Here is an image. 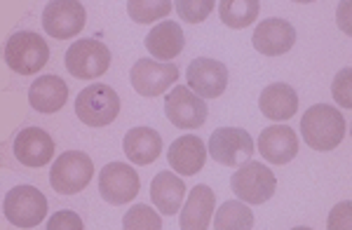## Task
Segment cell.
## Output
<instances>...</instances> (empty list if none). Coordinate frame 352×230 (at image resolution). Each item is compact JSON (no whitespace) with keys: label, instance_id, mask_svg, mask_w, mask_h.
Returning <instances> with one entry per match:
<instances>
[{"label":"cell","instance_id":"1","mask_svg":"<svg viewBox=\"0 0 352 230\" xmlns=\"http://www.w3.org/2000/svg\"><path fill=\"white\" fill-rule=\"evenodd\" d=\"M300 137L312 150H333L345 137V117L331 104H315L300 117Z\"/></svg>","mask_w":352,"mask_h":230},{"label":"cell","instance_id":"2","mask_svg":"<svg viewBox=\"0 0 352 230\" xmlns=\"http://www.w3.org/2000/svg\"><path fill=\"white\" fill-rule=\"evenodd\" d=\"M50 61V45L33 31H16L5 43V64L19 76H33Z\"/></svg>","mask_w":352,"mask_h":230},{"label":"cell","instance_id":"3","mask_svg":"<svg viewBox=\"0 0 352 230\" xmlns=\"http://www.w3.org/2000/svg\"><path fill=\"white\" fill-rule=\"evenodd\" d=\"M120 113V97L111 85L94 82L76 97V115L87 127H106Z\"/></svg>","mask_w":352,"mask_h":230},{"label":"cell","instance_id":"4","mask_svg":"<svg viewBox=\"0 0 352 230\" xmlns=\"http://www.w3.org/2000/svg\"><path fill=\"white\" fill-rule=\"evenodd\" d=\"M94 176V162L82 150H66L50 170V183L59 195H76L89 186Z\"/></svg>","mask_w":352,"mask_h":230},{"label":"cell","instance_id":"5","mask_svg":"<svg viewBox=\"0 0 352 230\" xmlns=\"http://www.w3.org/2000/svg\"><path fill=\"white\" fill-rule=\"evenodd\" d=\"M230 188L244 205H263L275 195L277 179L263 162L249 160L230 176Z\"/></svg>","mask_w":352,"mask_h":230},{"label":"cell","instance_id":"6","mask_svg":"<svg viewBox=\"0 0 352 230\" xmlns=\"http://www.w3.org/2000/svg\"><path fill=\"white\" fill-rule=\"evenodd\" d=\"M3 214L16 228H36L47 214V198L36 186H14L3 200Z\"/></svg>","mask_w":352,"mask_h":230},{"label":"cell","instance_id":"7","mask_svg":"<svg viewBox=\"0 0 352 230\" xmlns=\"http://www.w3.org/2000/svg\"><path fill=\"white\" fill-rule=\"evenodd\" d=\"M111 66V49L109 45L94 38H82L76 41L66 52V69L71 76L80 80H94L101 78Z\"/></svg>","mask_w":352,"mask_h":230},{"label":"cell","instance_id":"8","mask_svg":"<svg viewBox=\"0 0 352 230\" xmlns=\"http://www.w3.org/2000/svg\"><path fill=\"white\" fill-rule=\"evenodd\" d=\"M209 155L226 167H240L254 158V139L242 127H219L209 137Z\"/></svg>","mask_w":352,"mask_h":230},{"label":"cell","instance_id":"9","mask_svg":"<svg viewBox=\"0 0 352 230\" xmlns=\"http://www.w3.org/2000/svg\"><path fill=\"white\" fill-rule=\"evenodd\" d=\"M207 101L192 94L186 85H176L164 99V115L179 130H197L207 120Z\"/></svg>","mask_w":352,"mask_h":230},{"label":"cell","instance_id":"10","mask_svg":"<svg viewBox=\"0 0 352 230\" xmlns=\"http://www.w3.org/2000/svg\"><path fill=\"white\" fill-rule=\"evenodd\" d=\"M139 174L127 162H111L99 174V195L109 205H127L139 195Z\"/></svg>","mask_w":352,"mask_h":230},{"label":"cell","instance_id":"11","mask_svg":"<svg viewBox=\"0 0 352 230\" xmlns=\"http://www.w3.org/2000/svg\"><path fill=\"white\" fill-rule=\"evenodd\" d=\"M85 5L76 0H52L43 10V29L56 41H71L85 29Z\"/></svg>","mask_w":352,"mask_h":230},{"label":"cell","instance_id":"12","mask_svg":"<svg viewBox=\"0 0 352 230\" xmlns=\"http://www.w3.org/2000/svg\"><path fill=\"white\" fill-rule=\"evenodd\" d=\"M186 87L200 99H217L228 87V69L217 59L197 57L186 69Z\"/></svg>","mask_w":352,"mask_h":230},{"label":"cell","instance_id":"13","mask_svg":"<svg viewBox=\"0 0 352 230\" xmlns=\"http://www.w3.org/2000/svg\"><path fill=\"white\" fill-rule=\"evenodd\" d=\"M176 80H179V69L174 64H164L151 57L139 59L129 73V82L141 97H160Z\"/></svg>","mask_w":352,"mask_h":230},{"label":"cell","instance_id":"14","mask_svg":"<svg viewBox=\"0 0 352 230\" xmlns=\"http://www.w3.org/2000/svg\"><path fill=\"white\" fill-rule=\"evenodd\" d=\"M252 43L256 47V52L265 54V57H282L296 43V29L287 19L270 16V19H263L256 26Z\"/></svg>","mask_w":352,"mask_h":230},{"label":"cell","instance_id":"15","mask_svg":"<svg viewBox=\"0 0 352 230\" xmlns=\"http://www.w3.org/2000/svg\"><path fill=\"white\" fill-rule=\"evenodd\" d=\"M14 158L26 167H45L54 158V139L41 127H26L14 139Z\"/></svg>","mask_w":352,"mask_h":230},{"label":"cell","instance_id":"16","mask_svg":"<svg viewBox=\"0 0 352 230\" xmlns=\"http://www.w3.org/2000/svg\"><path fill=\"white\" fill-rule=\"evenodd\" d=\"M169 167L181 174V176H195L202 172L204 162H207V143L195 134H186V137L174 139L167 153Z\"/></svg>","mask_w":352,"mask_h":230},{"label":"cell","instance_id":"17","mask_svg":"<svg viewBox=\"0 0 352 230\" xmlns=\"http://www.w3.org/2000/svg\"><path fill=\"white\" fill-rule=\"evenodd\" d=\"M258 150L272 165H287L298 155V137L289 125H270L261 132Z\"/></svg>","mask_w":352,"mask_h":230},{"label":"cell","instance_id":"18","mask_svg":"<svg viewBox=\"0 0 352 230\" xmlns=\"http://www.w3.org/2000/svg\"><path fill=\"white\" fill-rule=\"evenodd\" d=\"M258 108L268 120H292L298 111V94L287 82H270L258 97Z\"/></svg>","mask_w":352,"mask_h":230},{"label":"cell","instance_id":"19","mask_svg":"<svg viewBox=\"0 0 352 230\" xmlns=\"http://www.w3.org/2000/svg\"><path fill=\"white\" fill-rule=\"evenodd\" d=\"M186 36L176 21H160L157 26H153L151 33L146 36V49L155 57V61H172L184 52Z\"/></svg>","mask_w":352,"mask_h":230},{"label":"cell","instance_id":"20","mask_svg":"<svg viewBox=\"0 0 352 230\" xmlns=\"http://www.w3.org/2000/svg\"><path fill=\"white\" fill-rule=\"evenodd\" d=\"M214 205H217V198L212 188L204 183L192 188L181 209V230H207L214 214Z\"/></svg>","mask_w":352,"mask_h":230},{"label":"cell","instance_id":"21","mask_svg":"<svg viewBox=\"0 0 352 230\" xmlns=\"http://www.w3.org/2000/svg\"><path fill=\"white\" fill-rule=\"evenodd\" d=\"M186 183L181 181L172 172H160L153 176L151 181V200L157 207V214L172 216L179 214L181 205H184Z\"/></svg>","mask_w":352,"mask_h":230},{"label":"cell","instance_id":"22","mask_svg":"<svg viewBox=\"0 0 352 230\" xmlns=\"http://www.w3.org/2000/svg\"><path fill=\"white\" fill-rule=\"evenodd\" d=\"M28 101L38 113H56L68 101V85L59 76H41L28 89Z\"/></svg>","mask_w":352,"mask_h":230},{"label":"cell","instance_id":"23","mask_svg":"<svg viewBox=\"0 0 352 230\" xmlns=\"http://www.w3.org/2000/svg\"><path fill=\"white\" fill-rule=\"evenodd\" d=\"M122 148L134 165H153L162 153V137L151 127H134L124 134Z\"/></svg>","mask_w":352,"mask_h":230},{"label":"cell","instance_id":"24","mask_svg":"<svg viewBox=\"0 0 352 230\" xmlns=\"http://www.w3.org/2000/svg\"><path fill=\"white\" fill-rule=\"evenodd\" d=\"M219 16L228 29H247L261 12L258 0H221L217 5Z\"/></svg>","mask_w":352,"mask_h":230},{"label":"cell","instance_id":"25","mask_svg":"<svg viewBox=\"0 0 352 230\" xmlns=\"http://www.w3.org/2000/svg\"><path fill=\"white\" fill-rule=\"evenodd\" d=\"M214 230H252L254 211L240 200H228L214 211Z\"/></svg>","mask_w":352,"mask_h":230},{"label":"cell","instance_id":"26","mask_svg":"<svg viewBox=\"0 0 352 230\" xmlns=\"http://www.w3.org/2000/svg\"><path fill=\"white\" fill-rule=\"evenodd\" d=\"M174 10V3L169 0H129L127 12L136 24H151L162 16H167Z\"/></svg>","mask_w":352,"mask_h":230},{"label":"cell","instance_id":"27","mask_svg":"<svg viewBox=\"0 0 352 230\" xmlns=\"http://www.w3.org/2000/svg\"><path fill=\"white\" fill-rule=\"evenodd\" d=\"M122 230H162V218L148 205H134L124 211Z\"/></svg>","mask_w":352,"mask_h":230},{"label":"cell","instance_id":"28","mask_svg":"<svg viewBox=\"0 0 352 230\" xmlns=\"http://www.w3.org/2000/svg\"><path fill=\"white\" fill-rule=\"evenodd\" d=\"M214 8H217L214 0H176L174 3V10L188 24H200V21H204L212 14Z\"/></svg>","mask_w":352,"mask_h":230},{"label":"cell","instance_id":"29","mask_svg":"<svg viewBox=\"0 0 352 230\" xmlns=\"http://www.w3.org/2000/svg\"><path fill=\"white\" fill-rule=\"evenodd\" d=\"M329 230H352V205L350 200L338 202L327 218Z\"/></svg>","mask_w":352,"mask_h":230},{"label":"cell","instance_id":"30","mask_svg":"<svg viewBox=\"0 0 352 230\" xmlns=\"http://www.w3.org/2000/svg\"><path fill=\"white\" fill-rule=\"evenodd\" d=\"M47 230H85V223L73 209H61L50 216Z\"/></svg>","mask_w":352,"mask_h":230},{"label":"cell","instance_id":"31","mask_svg":"<svg viewBox=\"0 0 352 230\" xmlns=\"http://www.w3.org/2000/svg\"><path fill=\"white\" fill-rule=\"evenodd\" d=\"M350 69H343L336 76V80H333V87H331V94L333 99L338 101V106H343V108H350L352 106V94H350Z\"/></svg>","mask_w":352,"mask_h":230},{"label":"cell","instance_id":"32","mask_svg":"<svg viewBox=\"0 0 352 230\" xmlns=\"http://www.w3.org/2000/svg\"><path fill=\"white\" fill-rule=\"evenodd\" d=\"M292 230H312V228H308V226H298V228H292Z\"/></svg>","mask_w":352,"mask_h":230}]
</instances>
